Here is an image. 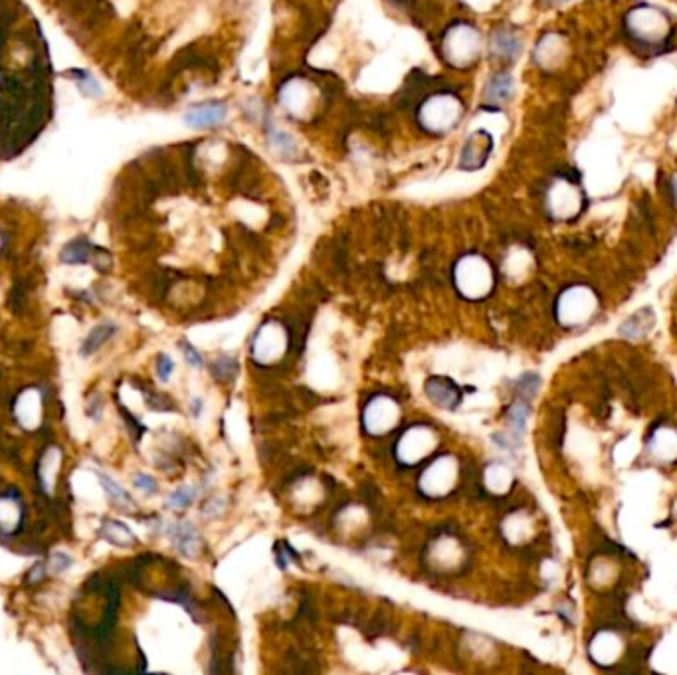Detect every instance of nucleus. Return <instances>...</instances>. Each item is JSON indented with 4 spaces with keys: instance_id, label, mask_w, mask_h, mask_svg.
<instances>
[{
    "instance_id": "nucleus-1",
    "label": "nucleus",
    "mask_w": 677,
    "mask_h": 675,
    "mask_svg": "<svg viewBox=\"0 0 677 675\" xmlns=\"http://www.w3.org/2000/svg\"><path fill=\"white\" fill-rule=\"evenodd\" d=\"M626 28L632 38L644 44L664 42L671 30L666 14L656 6H647V4H638L628 12Z\"/></svg>"
},
{
    "instance_id": "nucleus-14",
    "label": "nucleus",
    "mask_w": 677,
    "mask_h": 675,
    "mask_svg": "<svg viewBox=\"0 0 677 675\" xmlns=\"http://www.w3.org/2000/svg\"><path fill=\"white\" fill-rule=\"evenodd\" d=\"M173 369H175V365H173V360L168 359L167 355H163L161 359H159V362H156V370H159V377L163 380H167L168 379V374L173 372Z\"/></svg>"
},
{
    "instance_id": "nucleus-11",
    "label": "nucleus",
    "mask_w": 677,
    "mask_h": 675,
    "mask_svg": "<svg viewBox=\"0 0 677 675\" xmlns=\"http://www.w3.org/2000/svg\"><path fill=\"white\" fill-rule=\"evenodd\" d=\"M194 489H190V487H180V489H177L173 496H170V501H168V507H173V509H182V507H187V505H190L192 503V499H194Z\"/></svg>"
},
{
    "instance_id": "nucleus-2",
    "label": "nucleus",
    "mask_w": 677,
    "mask_h": 675,
    "mask_svg": "<svg viewBox=\"0 0 677 675\" xmlns=\"http://www.w3.org/2000/svg\"><path fill=\"white\" fill-rule=\"evenodd\" d=\"M549 208L557 218H573L583 208V192L571 180H554L549 190Z\"/></svg>"
},
{
    "instance_id": "nucleus-5",
    "label": "nucleus",
    "mask_w": 677,
    "mask_h": 675,
    "mask_svg": "<svg viewBox=\"0 0 677 675\" xmlns=\"http://www.w3.org/2000/svg\"><path fill=\"white\" fill-rule=\"evenodd\" d=\"M428 394L434 402H437L442 408H454L459 402V392L452 380L446 379H432L428 382Z\"/></svg>"
},
{
    "instance_id": "nucleus-12",
    "label": "nucleus",
    "mask_w": 677,
    "mask_h": 675,
    "mask_svg": "<svg viewBox=\"0 0 677 675\" xmlns=\"http://www.w3.org/2000/svg\"><path fill=\"white\" fill-rule=\"evenodd\" d=\"M527 414H529V410H527L525 404H513V408L509 410L511 424L517 426V428H523V424L527 420Z\"/></svg>"
},
{
    "instance_id": "nucleus-6",
    "label": "nucleus",
    "mask_w": 677,
    "mask_h": 675,
    "mask_svg": "<svg viewBox=\"0 0 677 675\" xmlns=\"http://www.w3.org/2000/svg\"><path fill=\"white\" fill-rule=\"evenodd\" d=\"M513 95V77L507 72H497L485 85V99L491 103H505Z\"/></svg>"
},
{
    "instance_id": "nucleus-7",
    "label": "nucleus",
    "mask_w": 677,
    "mask_h": 675,
    "mask_svg": "<svg viewBox=\"0 0 677 675\" xmlns=\"http://www.w3.org/2000/svg\"><path fill=\"white\" fill-rule=\"evenodd\" d=\"M491 50L499 58H515L521 52V40L511 32H495L491 40Z\"/></svg>"
},
{
    "instance_id": "nucleus-9",
    "label": "nucleus",
    "mask_w": 677,
    "mask_h": 675,
    "mask_svg": "<svg viewBox=\"0 0 677 675\" xmlns=\"http://www.w3.org/2000/svg\"><path fill=\"white\" fill-rule=\"evenodd\" d=\"M113 333H115V325H111V323H105V325H99V327H95L94 331L89 333V337L85 339L84 347H82L84 355H92V353L101 347L105 341L111 337Z\"/></svg>"
},
{
    "instance_id": "nucleus-10",
    "label": "nucleus",
    "mask_w": 677,
    "mask_h": 675,
    "mask_svg": "<svg viewBox=\"0 0 677 675\" xmlns=\"http://www.w3.org/2000/svg\"><path fill=\"white\" fill-rule=\"evenodd\" d=\"M87 256H89V246L82 242V240H80V242L75 240V242L68 244L62 253L63 262H68V264H82V262L87 260Z\"/></svg>"
},
{
    "instance_id": "nucleus-17",
    "label": "nucleus",
    "mask_w": 677,
    "mask_h": 675,
    "mask_svg": "<svg viewBox=\"0 0 677 675\" xmlns=\"http://www.w3.org/2000/svg\"><path fill=\"white\" fill-rule=\"evenodd\" d=\"M552 2H566V0H552Z\"/></svg>"
},
{
    "instance_id": "nucleus-15",
    "label": "nucleus",
    "mask_w": 677,
    "mask_h": 675,
    "mask_svg": "<svg viewBox=\"0 0 677 675\" xmlns=\"http://www.w3.org/2000/svg\"><path fill=\"white\" fill-rule=\"evenodd\" d=\"M135 484H137V487H139V489H143V491H147V493H155V491H156L155 479H153V477H149V475H145V474L137 475Z\"/></svg>"
},
{
    "instance_id": "nucleus-3",
    "label": "nucleus",
    "mask_w": 677,
    "mask_h": 675,
    "mask_svg": "<svg viewBox=\"0 0 677 675\" xmlns=\"http://www.w3.org/2000/svg\"><path fill=\"white\" fill-rule=\"evenodd\" d=\"M491 143H493V139H491L490 133H485V131L471 133L468 141H466V145H464V151H461L459 167L468 170L480 169L481 165L485 163L487 155L491 153Z\"/></svg>"
},
{
    "instance_id": "nucleus-4",
    "label": "nucleus",
    "mask_w": 677,
    "mask_h": 675,
    "mask_svg": "<svg viewBox=\"0 0 677 675\" xmlns=\"http://www.w3.org/2000/svg\"><path fill=\"white\" fill-rule=\"evenodd\" d=\"M228 113V109L224 103L220 101H204L192 106L185 113V121L188 127L192 129H204V127H216L224 121V117Z\"/></svg>"
},
{
    "instance_id": "nucleus-13",
    "label": "nucleus",
    "mask_w": 677,
    "mask_h": 675,
    "mask_svg": "<svg viewBox=\"0 0 677 675\" xmlns=\"http://www.w3.org/2000/svg\"><path fill=\"white\" fill-rule=\"evenodd\" d=\"M180 348H182V353L187 355V359L190 365H194V367H202V357H200V353H198L197 348L192 347V345H188L187 341H182V343H180Z\"/></svg>"
},
{
    "instance_id": "nucleus-16",
    "label": "nucleus",
    "mask_w": 677,
    "mask_h": 675,
    "mask_svg": "<svg viewBox=\"0 0 677 675\" xmlns=\"http://www.w3.org/2000/svg\"><path fill=\"white\" fill-rule=\"evenodd\" d=\"M101 481L105 484V489H107V491H109V493H111L115 499H123V501H129V496H127V493L123 491V489H121V487L115 486L111 479H107L105 475H101Z\"/></svg>"
},
{
    "instance_id": "nucleus-8",
    "label": "nucleus",
    "mask_w": 677,
    "mask_h": 675,
    "mask_svg": "<svg viewBox=\"0 0 677 675\" xmlns=\"http://www.w3.org/2000/svg\"><path fill=\"white\" fill-rule=\"evenodd\" d=\"M170 537L177 543L178 550H182L185 555H194V549L198 547V535L197 531L190 527V525H187V523L177 525V527L173 529Z\"/></svg>"
}]
</instances>
